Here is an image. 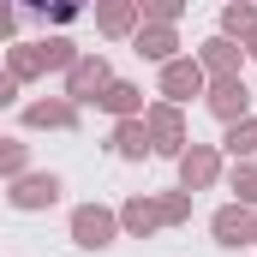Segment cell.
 Listing matches in <instances>:
<instances>
[{
    "instance_id": "cell-1",
    "label": "cell",
    "mask_w": 257,
    "mask_h": 257,
    "mask_svg": "<svg viewBox=\"0 0 257 257\" xmlns=\"http://www.w3.org/2000/svg\"><path fill=\"white\" fill-rule=\"evenodd\" d=\"M30 18H48V24H72L78 12H84V0H18Z\"/></svg>"
}]
</instances>
